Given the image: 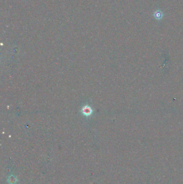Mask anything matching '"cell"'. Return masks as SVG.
<instances>
[{
	"label": "cell",
	"instance_id": "6da1fadb",
	"mask_svg": "<svg viewBox=\"0 0 183 184\" xmlns=\"http://www.w3.org/2000/svg\"><path fill=\"white\" fill-rule=\"evenodd\" d=\"M154 17L156 20H160L162 19L163 17V13L160 10H157V11L154 12Z\"/></svg>",
	"mask_w": 183,
	"mask_h": 184
}]
</instances>
